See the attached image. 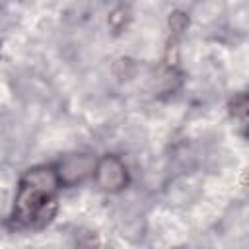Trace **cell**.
I'll return each instance as SVG.
<instances>
[{
    "instance_id": "obj_1",
    "label": "cell",
    "mask_w": 249,
    "mask_h": 249,
    "mask_svg": "<svg viewBox=\"0 0 249 249\" xmlns=\"http://www.w3.org/2000/svg\"><path fill=\"white\" fill-rule=\"evenodd\" d=\"M60 185L54 167H33L18 185L14 222L27 228H41L49 224L56 212V189Z\"/></svg>"
},
{
    "instance_id": "obj_2",
    "label": "cell",
    "mask_w": 249,
    "mask_h": 249,
    "mask_svg": "<svg viewBox=\"0 0 249 249\" xmlns=\"http://www.w3.org/2000/svg\"><path fill=\"white\" fill-rule=\"evenodd\" d=\"M93 175H95L97 185L103 191H109V193L121 191L126 185V181H128L126 167H124V163L117 156H105V158H101L97 161V165H95Z\"/></svg>"
},
{
    "instance_id": "obj_3",
    "label": "cell",
    "mask_w": 249,
    "mask_h": 249,
    "mask_svg": "<svg viewBox=\"0 0 249 249\" xmlns=\"http://www.w3.org/2000/svg\"><path fill=\"white\" fill-rule=\"evenodd\" d=\"M95 165H97V161L88 154H74V156L64 158L56 167L60 185L70 187V185L84 181L88 175H91L95 171Z\"/></svg>"
},
{
    "instance_id": "obj_4",
    "label": "cell",
    "mask_w": 249,
    "mask_h": 249,
    "mask_svg": "<svg viewBox=\"0 0 249 249\" xmlns=\"http://www.w3.org/2000/svg\"><path fill=\"white\" fill-rule=\"evenodd\" d=\"M187 25H189V19H187V16H185L183 12H173V14L169 16V27H171L173 33L181 35V33L187 29Z\"/></svg>"
},
{
    "instance_id": "obj_5",
    "label": "cell",
    "mask_w": 249,
    "mask_h": 249,
    "mask_svg": "<svg viewBox=\"0 0 249 249\" xmlns=\"http://www.w3.org/2000/svg\"><path fill=\"white\" fill-rule=\"evenodd\" d=\"M245 113H249V97H247V101H245Z\"/></svg>"
}]
</instances>
